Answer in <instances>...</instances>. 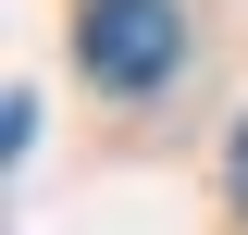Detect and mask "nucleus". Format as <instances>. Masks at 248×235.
<instances>
[{"label": "nucleus", "instance_id": "f257e3e1", "mask_svg": "<svg viewBox=\"0 0 248 235\" xmlns=\"http://www.w3.org/2000/svg\"><path fill=\"white\" fill-rule=\"evenodd\" d=\"M75 62H87L99 87H161V74L186 62V25H174V0H87Z\"/></svg>", "mask_w": 248, "mask_h": 235}, {"label": "nucleus", "instance_id": "f03ea898", "mask_svg": "<svg viewBox=\"0 0 248 235\" xmlns=\"http://www.w3.org/2000/svg\"><path fill=\"white\" fill-rule=\"evenodd\" d=\"M236 198H248V124H236Z\"/></svg>", "mask_w": 248, "mask_h": 235}]
</instances>
